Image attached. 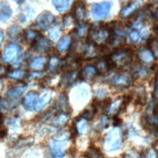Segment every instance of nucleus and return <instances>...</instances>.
Returning <instances> with one entry per match:
<instances>
[{
  "label": "nucleus",
  "instance_id": "f03ea898",
  "mask_svg": "<svg viewBox=\"0 0 158 158\" xmlns=\"http://www.w3.org/2000/svg\"><path fill=\"white\" fill-rule=\"evenodd\" d=\"M69 139V134L62 133L53 137L50 143V148L52 152V155L53 157H63L65 155V152L67 148V140Z\"/></svg>",
  "mask_w": 158,
  "mask_h": 158
},
{
  "label": "nucleus",
  "instance_id": "f257e3e1",
  "mask_svg": "<svg viewBox=\"0 0 158 158\" xmlns=\"http://www.w3.org/2000/svg\"><path fill=\"white\" fill-rule=\"evenodd\" d=\"M122 142V131L119 128H114L106 135L104 140V148L107 152H115L120 148Z\"/></svg>",
  "mask_w": 158,
  "mask_h": 158
},
{
  "label": "nucleus",
  "instance_id": "f3484780",
  "mask_svg": "<svg viewBox=\"0 0 158 158\" xmlns=\"http://www.w3.org/2000/svg\"><path fill=\"white\" fill-rule=\"evenodd\" d=\"M78 78V72L77 71H71V72H68L67 74H65L64 76L61 79L60 81V85L62 87H67V86H70L73 82L77 80Z\"/></svg>",
  "mask_w": 158,
  "mask_h": 158
},
{
  "label": "nucleus",
  "instance_id": "aec40b11",
  "mask_svg": "<svg viewBox=\"0 0 158 158\" xmlns=\"http://www.w3.org/2000/svg\"><path fill=\"white\" fill-rule=\"evenodd\" d=\"M47 64V58L45 56H39V57H35L33 58L30 63H29V67L31 68L32 70H42L43 68L46 66Z\"/></svg>",
  "mask_w": 158,
  "mask_h": 158
},
{
  "label": "nucleus",
  "instance_id": "0eeeda50",
  "mask_svg": "<svg viewBox=\"0 0 158 158\" xmlns=\"http://www.w3.org/2000/svg\"><path fill=\"white\" fill-rule=\"evenodd\" d=\"M20 52H22V50H20V47L19 45L14 43L9 44L3 51V60L6 61V62H13V61H15L19 57Z\"/></svg>",
  "mask_w": 158,
  "mask_h": 158
},
{
  "label": "nucleus",
  "instance_id": "c03bdc74",
  "mask_svg": "<svg viewBox=\"0 0 158 158\" xmlns=\"http://www.w3.org/2000/svg\"><path fill=\"white\" fill-rule=\"evenodd\" d=\"M15 1L17 2V3H19V4H22V3H23L25 0H15Z\"/></svg>",
  "mask_w": 158,
  "mask_h": 158
},
{
  "label": "nucleus",
  "instance_id": "a18cd8bd",
  "mask_svg": "<svg viewBox=\"0 0 158 158\" xmlns=\"http://www.w3.org/2000/svg\"><path fill=\"white\" fill-rule=\"evenodd\" d=\"M154 17L158 19V9L156 10V12H155V14H154Z\"/></svg>",
  "mask_w": 158,
  "mask_h": 158
},
{
  "label": "nucleus",
  "instance_id": "ea45409f",
  "mask_svg": "<svg viewBox=\"0 0 158 158\" xmlns=\"http://www.w3.org/2000/svg\"><path fill=\"white\" fill-rule=\"evenodd\" d=\"M96 95H97L98 98H104L107 95V91L105 89H99V90L96 91Z\"/></svg>",
  "mask_w": 158,
  "mask_h": 158
},
{
  "label": "nucleus",
  "instance_id": "9b49d317",
  "mask_svg": "<svg viewBox=\"0 0 158 158\" xmlns=\"http://www.w3.org/2000/svg\"><path fill=\"white\" fill-rule=\"evenodd\" d=\"M25 86H15L10 88L6 93V97L8 99V101L10 103H17L20 97L23 96L24 90H25Z\"/></svg>",
  "mask_w": 158,
  "mask_h": 158
},
{
  "label": "nucleus",
  "instance_id": "2f4dec72",
  "mask_svg": "<svg viewBox=\"0 0 158 158\" xmlns=\"http://www.w3.org/2000/svg\"><path fill=\"white\" fill-rule=\"evenodd\" d=\"M85 157H92V158H101L103 157L102 153L100 152V150L95 148H90L88 149V152L85 155Z\"/></svg>",
  "mask_w": 158,
  "mask_h": 158
},
{
  "label": "nucleus",
  "instance_id": "a878e982",
  "mask_svg": "<svg viewBox=\"0 0 158 158\" xmlns=\"http://www.w3.org/2000/svg\"><path fill=\"white\" fill-rule=\"evenodd\" d=\"M87 121L85 118H81L80 119H78L75 123V129L78 134L80 135H84L87 132Z\"/></svg>",
  "mask_w": 158,
  "mask_h": 158
},
{
  "label": "nucleus",
  "instance_id": "393cba45",
  "mask_svg": "<svg viewBox=\"0 0 158 158\" xmlns=\"http://www.w3.org/2000/svg\"><path fill=\"white\" fill-rule=\"evenodd\" d=\"M61 67V60L57 56H52L50 58L49 64H48V69L51 73H56Z\"/></svg>",
  "mask_w": 158,
  "mask_h": 158
},
{
  "label": "nucleus",
  "instance_id": "cd10ccee",
  "mask_svg": "<svg viewBox=\"0 0 158 158\" xmlns=\"http://www.w3.org/2000/svg\"><path fill=\"white\" fill-rule=\"evenodd\" d=\"M39 36H40V33L37 30H34V29H27L24 33L25 40L27 42L32 43V44L38 39Z\"/></svg>",
  "mask_w": 158,
  "mask_h": 158
},
{
  "label": "nucleus",
  "instance_id": "a19ab883",
  "mask_svg": "<svg viewBox=\"0 0 158 158\" xmlns=\"http://www.w3.org/2000/svg\"><path fill=\"white\" fill-rule=\"evenodd\" d=\"M7 74H8V69H7L5 66L0 65V78L6 76Z\"/></svg>",
  "mask_w": 158,
  "mask_h": 158
},
{
  "label": "nucleus",
  "instance_id": "7ed1b4c3",
  "mask_svg": "<svg viewBox=\"0 0 158 158\" xmlns=\"http://www.w3.org/2000/svg\"><path fill=\"white\" fill-rule=\"evenodd\" d=\"M108 59L111 67H125L132 61V52L129 50H118L113 52Z\"/></svg>",
  "mask_w": 158,
  "mask_h": 158
},
{
  "label": "nucleus",
  "instance_id": "e433bc0d",
  "mask_svg": "<svg viewBox=\"0 0 158 158\" xmlns=\"http://www.w3.org/2000/svg\"><path fill=\"white\" fill-rule=\"evenodd\" d=\"M75 18L74 17H71V16H66L63 19V24L65 27H70V26H73L74 25V23H75Z\"/></svg>",
  "mask_w": 158,
  "mask_h": 158
},
{
  "label": "nucleus",
  "instance_id": "dca6fc26",
  "mask_svg": "<svg viewBox=\"0 0 158 158\" xmlns=\"http://www.w3.org/2000/svg\"><path fill=\"white\" fill-rule=\"evenodd\" d=\"M138 57L143 63H150L154 60V56L152 50L148 48H142L138 52Z\"/></svg>",
  "mask_w": 158,
  "mask_h": 158
},
{
  "label": "nucleus",
  "instance_id": "6ab92c4d",
  "mask_svg": "<svg viewBox=\"0 0 158 158\" xmlns=\"http://www.w3.org/2000/svg\"><path fill=\"white\" fill-rule=\"evenodd\" d=\"M68 119H69V115H68L67 113H64V112H59L58 114H56V116L53 118L52 123L56 127H62L64 126Z\"/></svg>",
  "mask_w": 158,
  "mask_h": 158
},
{
  "label": "nucleus",
  "instance_id": "bb28decb",
  "mask_svg": "<svg viewBox=\"0 0 158 158\" xmlns=\"http://www.w3.org/2000/svg\"><path fill=\"white\" fill-rule=\"evenodd\" d=\"M7 34L11 40H19V37L22 36V28L19 25H13L9 27Z\"/></svg>",
  "mask_w": 158,
  "mask_h": 158
},
{
  "label": "nucleus",
  "instance_id": "58836bf2",
  "mask_svg": "<svg viewBox=\"0 0 158 158\" xmlns=\"http://www.w3.org/2000/svg\"><path fill=\"white\" fill-rule=\"evenodd\" d=\"M146 157H157L158 156V152L154 148H149L148 152L145 154Z\"/></svg>",
  "mask_w": 158,
  "mask_h": 158
},
{
  "label": "nucleus",
  "instance_id": "20e7f679",
  "mask_svg": "<svg viewBox=\"0 0 158 158\" xmlns=\"http://www.w3.org/2000/svg\"><path fill=\"white\" fill-rule=\"evenodd\" d=\"M90 41L97 46L109 43L112 38V32L107 27H98L96 29H92L89 32Z\"/></svg>",
  "mask_w": 158,
  "mask_h": 158
},
{
  "label": "nucleus",
  "instance_id": "4be33fe9",
  "mask_svg": "<svg viewBox=\"0 0 158 158\" xmlns=\"http://www.w3.org/2000/svg\"><path fill=\"white\" fill-rule=\"evenodd\" d=\"M56 109L59 112H64L67 113V111H69V105H68V99L67 96L64 93H61L59 95V97L56 102Z\"/></svg>",
  "mask_w": 158,
  "mask_h": 158
},
{
  "label": "nucleus",
  "instance_id": "de8ad7c7",
  "mask_svg": "<svg viewBox=\"0 0 158 158\" xmlns=\"http://www.w3.org/2000/svg\"><path fill=\"white\" fill-rule=\"evenodd\" d=\"M123 1H125V2H127V1H130V0H123Z\"/></svg>",
  "mask_w": 158,
  "mask_h": 158
},
{
  "label": "nucleus",
  "instance_id": "2eb2a0df",
  "mask_svg": "<svg viewBox=\"0 0 158 158\" xmlns=\"http://www.w3.org/2000/svg\"><path fill=\"white\" fill-rule=\"evenodd\" d=\"M98 71H97V68L93 65H86L82 68V70L81 72V78L82 80H92L96 75H97Z\"/></svg>",
  "mask_w": 158,
  "mask_h": 158
},
{
  "label": "nucleus",
  "instance_id": "c756f323",
  "mask_svg": "<svg viewBox=\"0 0 158 158\" xmlns=\"http://www.w3.org/2000/svg\"><path fill=\"white\" fill-rule=\"evenodd\" d=\"M96 68H97V71L101 74L106 73L111 67V64L109 62V59H101L99 62L96 65Z\"/></svg>",
  "mask_w": 158,
  "mask_h": 158
},
{
  "label": "nucleus",
  "instance_id": "b1692460",
  "mask_svg": "<svg viewBox=\"0 0 158 158\" xmlns=\"http://www.w3.org/2000/svg\"><path fill=\"white\" fill-rule=\"evenodd\" d=\"M52 5L59 13H63L69 9L70 0H52Z\"/></svg>",
  "mask_w": 158,
  "mask_h": 158
},
{
  "label": "nucleus",
  "instance_id": "79ce46f5",
  "mask_svg": "<svg viewBox=\"0 0 158 158\" xmlns=\"http://www.w3.org/2000/svg\"><path fill=\"white\" fill-rule=\"evenodd\" d=\"M155 95L158 96V74H157V78H156V82H155Z\"/></svg>",
  "mask_w": 158,
  "mask_h": 158
},
{
  "label": "nucleus",
  "instance_id": "7c9ffc66",
  "mask_svg": "<svg viewBox=\"0 0 158 158\" xmlns=\"http://www.w3.org/2000/svg\"><path fill=\"white\" fill-rule=\"evenodd\" d=\"M140 37H141V33H140L139 29H137V28L131 29V30L129 31V33H128L129 41L131 43H133V44L138 42V41L140 40Z\"/></svg>",
  "mask_w": 158,
  "mask_h": 158
},
{
  "label": "nucleus",
  "instance_id": "a211bd4d",
  "mask_svg": "<svg viewBox=\"0 0 158 158\" xmlns=\"http://www.w3.org/2000/svg\"><path fill=\"white\" fill-rule=\"evenodd\" d=\"M139 8V3L138 2H132L130 3L129 5L123 7L122 10L120 11V17L123 18V19H126V18H129L130 16L134 14L137 9Z\"/></svg>",
  "mask_w": 158,
  "mask_h": 158
},
{
  "label": "nucleus",
  "instance_id": "f8f14e48",
  "mask_svg": "<svg viewBox=\"0 0 158 158\" xmlns=\"http://www.w3.org/2000/svg\"><path fill=\"white\" fill-rule=\"evenodd\" d=\"M126 103H127L126 100L122 98H118L113 103L111 102L107 109L108 114L110 115H115L116 114H118L121 111V109H124V107L126 106Z\"/></svg>",
  "mask_w": 158,
  "mask_h": 158
},
{
  "label": "nucleus",
  "instance_id": "423d86ee",
  "mask_svg": "<svg viewBox=\"0 0 158 158\" xmlns=\"http://www.w3.org/2000/svg\"><path fill=\"white\" fill-rule=\"evenodd\" d=\"M113 85L118 88H125L132 85L133 76L128 72H120L114 76L112 80Z\"/></svg>",
  "mask_w": 158,
  "mask_h": 158
},
{
  "label": "nucleus",
  "instance_id": "f704fd0d",
  "mask_svg": "<svg viewBox=\"0 0 158 158\" xmlns=\"http://www.w3.org/2000/svg\"><path fill=\"white\" fill-rule=\"evenodd\" d=\"M88 30V27L85 23H81V24L78 26V28L76 29V34L79 37H82L85 35V33Z\"/></svg>",
  "mask_w": 158,
  "mask_h": 158
},
{
  "label": "nucleus",
  "instance_id": "6e6552de",
  "mask_svg": "<svg viewBox=\"0 0 158 158\" xmlns=\"http://www.w3.org/2000/svg\"><path fill=\"white\" fill-rule=\"evenodd\" d=\"M56 18L50 12H43L37 17L36 23L39 28L43 30H48L54 23Z\"/></svg>",
  "mask_w": 158,
  "mask_h": 158
},
{
  "label": "nucleus",
  "instance_id": "49530a36",
  "mask_svg": "<svg viewBox=\"0 0 158 158\" xmlns=\"http://www.w3.org/2000/svg\"><path fill=\"white\" fill-rule=\"evenodd\" d=\"M1 106H2V101H1V99H0V108H1Z\"/></svg>",
  "mask_w": 158,
  "mask_h": 158
},
{
  "label": "nucleus",
  "instance_id": "412c9836",
  "mask_svg": "<svg viewBox=\"0 0 158 158\" xmlns=\"http://www.w3.org/2000/svg\"><path fill=\"white\" fill-rule=\"evenodd\" d=\"M52 100V92L51 91H46L41 97H39L37 105H36V109L37 111H41L43 110Z\"/></svg>",
  "mask_w": 158,
  "mask_h": 158
},
{
  "label": "nucleus",
  "instance_id": "9d476101",
  "mask_svg": "<svg viewBox=\"0 0 158 158\" xmlns=\"http://www.w3.org/2000/svg\"><path fill=\"white\" fill-rule=\"evenodd\" d=\"M34 46V50L38 52L41 53H45V52H49L52 49V42L45 37L39 36L38 39L33 43Z\"/></svg>",
  "mask_w": 158,
  "mask_h": 158
},
{
  "label": "nucleus",
  "instance_id": "c9c22d12",
  "mask_svg": "<svg viewBox=\"0 0 158 158\" xmlns=\"http://www.w3.org/2000/svg\"><path fill=\"white\" fill-rule=\"evenodd\" d=\"M149 47H150V50H152L153 56H154V58L158 59V41L152 40L149 44Z\"/></svg>",
  "mask_w": 158,
  "mask_h": 158
},
{
  "label": "nucleus",
  "instance_id": "39448f33",
  "mask_svg": "<svg viewBox=\"0 0 158 158\" xmlns=\"http://www.w3.org/2000/svg\"><path fill=\"white\" fill-rule=\"evenodd\" d=\"M112 7H113V3L110 1H104V2L93 4L91 8L92 17L95 19H103L107 18L112 10Z\"/></svg>",
  "mask_w": 158,
  "mask_h": 158
},
{
  "label": "nucleus",
  "instance_id": "4468645a",
  "mask_svg": "<svg viewBox=\"0 0 158 158\" xmlns=\"http://www.w3.org/2000/svg\"><path fill=\"white\" fill-rule=\"evenodd\" d=\"M13 15V11L8 2L1 1L0 2V23H4L8 20Z\"/></svg>",
  "mask_w": 158,
  "mask_h": 158
},
{
  "label": "nucleus",
  "instance_id": "4c0bfd02",
  "mask_svg": "<svg viewBox=\"0 0 158 158\" xmlns=\"http://www.w3.org/2000/svg\"><path fill=\"white\" fill-rule=\"evenodd\" d=\"M95 112H96V109H94L93 111H90V109H87L82 113V118H85V119H91L93 118Z\"/></svg>",
  "mask_w": 158,
  "mask_h": 158
},
{
  "label": "nucleus",
  "instance_id": "37998d69",
  "mask_svg": "<svg viewBox=\"0 0 158 158\" xmlns=\"http://www.w3.org/2000/svg\"><path fill=\"white\" fill-rule=\"evenodd\" d=\"M3 38H4V34H3V31L0 29V45L3 42Z\"/></svg>",
  "mask_w": 158,
  "mask_h": 158
},
{
  "label": "nucleus",
  "instance_id": "473e14b6",
  "mask_svg": "<svg viewBox=\"0 0 158 158\" xmlns=\"http://www.w3.org/2000/svg\"><path fill=\"white\" fill-rule=\"evenodd\" d=\"M33 14V10L31 9V8H27L25 11H24V13H23L22 15H20V17H19V20L22 22L23 23H25L27 20H28L30 18H31V15Z\"/></svg>",
  "mask_w": 158,
  "mask_h": 158
},
{
  "label": "nucleus",
  "instance_id": "1a4fd4ad",
  "mask_svg": "<svg viewBox=\"0 0 158 158\" xmlns=\"http://www.w3.org/2000/svg\"><path fill=\"white\" fill-rule=\"evenodd\" d=\"M40 95L35 91H30L27 93L23 100V105L27 111H34L36 109V105Z\"/></svg>",
  "mask_w": 158,
  "mask_h": 158
},
{
  "label": "nucleus",
  "instance_id": "c85d7f7f",
  "mask_svg": "<svg viewBox=\"0 0 158 158\" xmlns=\"http://www.w3.org/2000/svg\"><path fill=\"white\" fill-rule=\"evenodd\" d=\"M26 75H27V72L23 69H17V70H14L8 73V76L14 80H23L26 77Z\"/></svg>",
  "mask_w": 158,
  "mask_h": 158
},
{
  "label": "nucleus",
  "instance_id": "72a5a7b5",
  "mask_svg": "<svg viewBox=\"0 0 158 158\" xmlns=\"http://www.w3.org/2000/svg\"><path fill=\"white\" fill-rule=\"evenodd\" d=\"M60 28H59V26H54L53 28H52L49 32V36L50 38L52 40V41H56L59 38L60 36Z\"/></svg>",
  "mask_w": 158,
  "mask_h": 158
},
{
  "label": "nucleus",
  "instance_id": "5701e85b",
  "mask_svg": "<svg viewBox=\"0 0 158 158\" xmlns=\"http://www.w3.org/2000/svg\"><path fill=\"white\" fill-rule=\"evenodd\" d=\"M72 44V38L71 36H65L62 39H60V41L57 44V51L59 52H65L71 48Z\"/></svg>",
  "mask_w": 158,
  "mask_h": 158
},
{
  "label": "nucleus",
  "instance_id": "ddd939ff",
  "mask_svg": "<svg viewBox=\"0 0 158 158\" xmlns=\"http://www.w3.org/2000/svg\"><path fill=\"white\" fill-rule=\"evenodd\" d=\"M74 18L79 23H85L86 19V9L82 2H77L74 8Z\"/></svg>",
  "mask_w": 158,
  "mask_h": 158
}]
</instances>
